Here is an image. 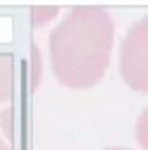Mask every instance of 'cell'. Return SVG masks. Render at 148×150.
Wrapping results in <instances>:
<instances>
[{
  "label": "cell",
  "instance_id": "obj_1",
  "mask_svg": "<svg viewBox=\"0 0 148 150\" xmlns=\"http://www.w3.org/2000/svg\"><path fill=\"white\" fill-rule=\"evenodd\" d=\"M113 42V21L101 7L82 5L54 28L49 47L52 68L61 84L84 89L105 74Z\"/></svg>",
  "mask_w": 148,
  "mask_h": 150
},
{
  "label": "cell",
  "instance_id": "obj_2",
  "mask_svg": "<svg viewBox=\"0 0 148 150\" xmlns=\"http://www.w3.org/2000/svg\"><path fill=\"white\" fill-rule=\"evenodd\" d=\"M120 74L140 93H148V18L134 23L120 51Z\"/></svg>",
  "mask_w": 148,
  "mask_h": 150
},
{
  "label": "cell",
  "instance_id": "obj_3",
  "mask_svg": "<svg viewBox=\"0 0 148 150\" xmlns=\"http://www.w3.org/2000/svg\"><path fill=\"white\" fill-rule=\"evenodd\" d=\"M14 87V63L11 56H0V101L12 96Z\"/></svg>",
  "mask_w": 148,
  "mask_h": 150
},
{
  "label": "cell",
  "instance_id": "obj_4",
  "mask_svg": "<svg viewBox=\"0 0 148 150\" xmlns=\"http://www.w3.org/2000/svg\"><path fill=\"white\" fill-rule=\"evenodd\" d=\"M136 136L140 145L145 150H148V108L143 110V113L138 119V126H136Z\"/></svg>",
  "mask_w": 148,
  "mask_h": 150
},
{
  "label": "cell",
  "instance_id": "obj_5",
  "mask_svg": "<svg viewBox=\"0 0 148 150\" xmlns=\"http://www.w3.org/2000/svg\"><path fill=\"white\" fill-rule=\"evenodd\" d=\"M56 14H58V9L56 7H35L32 11V21L35 25H45Z\"/></svg>",
  "mask_w": 148,
  "mask_h": 150
},
{
  "label": "cell",
  "instance_id": "obj_6",
  "mask_svg": "<svg viewBox=\"0 0 148 150\" xmlns=\"http://www.w3.org/2000/svg\"><path fill=\"white\" fill-rule=\"evenodd\" d=\"M0 120H2V126H4V133L7 138H12V110L7 108L0 113Z\"/></svg>",
  "mask_w": 148,
  "mask_h": 150
},
{
  "label": "cell",
  "instance_id": "obj_7",
  "mask_svg": "<svg viewBox=\"0 0 148 150\" xmlns=\"http://www.w3.org/2000/svg\"><path fill=\"white\" fill-rule=\"evenodd\" d=\"M0 150H9V149H7V145H5L2 140H0Z\"/></svg>",
  "mask_w": 148,
  "mask_h": 150
},
{
  "label": "cell",
  "instance_id": "obj_8",
  "mask_svg": "<svg viewBox=\"0 0 148 150\" xmlns=\"http://www.w3.org/2000/svg\"><path fill=\"white\" fill-rule=\"evenodd\" d=\"M108 150H125V149H108Z\"/></svg>",
  "mask_w": 148,
  "mask_h": 150
}]
</instances>
